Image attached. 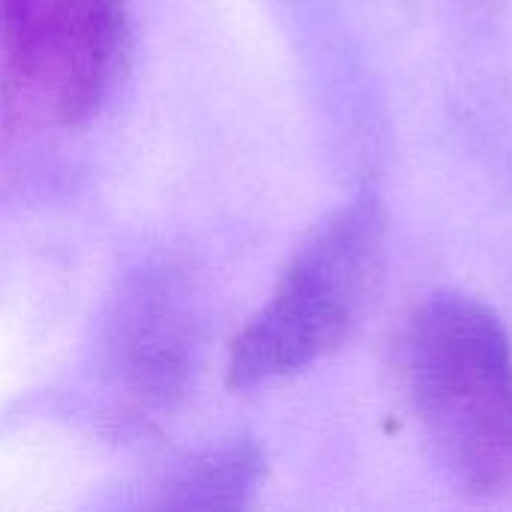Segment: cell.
Listing matches in <instances>:
<instances>
[{"label":"cell","instance_id":"obj_1","mask_svg":"<svg viewBox=\"0 0 512 512\" xmlns=\"http://www.w3.org/2000/svg\"><path fill=\"white\" fill-rule=\"evenodd\" d=\"M402 378L435 462L468 495L512 486V342L480 300L441 291L402 333Z\"/></svg>","mask_w":512,"mask_h":512},{"label":"cell","instance_id":"obj_2","mask_svg":"<svg viewBox=\"0 0 512 512\" xmlns=\"http://www.w3.org/2000/svg\"><path fill=\"white\" fill-rule=\"evenodd\" d=\"M387 261V213L375 195L333 210L294 252L270 300L234 336L228 384L252 390L339 351L366 318Z\"/></svg>","mask_w":512,"mask_h":512},{"label":"cell","instance_id":"obj_3","mask_svg":"<svg viewBox=\"0 0 512 512\" xmlns=\"http://www.w3.org/2000/svg\"><path fill=\"white\" fill-rule=\"evenodd\" d=\"M0 33L15 87L60 126L93 117L132 51L129 0H0Z\"/></svg>","mask_w":512,"mask_h":512},{"label":"cell","instance_id":"obj_4","mask_svg":"<svg viewBox=\"0 0 512 512\" xmlns=\"http://www.w3.org/2000/svg\"><path fill=\"white\" fill-rule=\"evenodd\" d=\"M174 288H147L135 297L114 336V366L135 396L165 399L180 387L189 363V315Z\"/></svg>","mask_w":512,"mask_h":512},{"label":"cell","instance_id":"obj_5","mask_svg":"<svg viewBox=\"0 0 512 512\" xmlns=\"http://www.w3.org/2000/svg\"><path fill=\"white\" fill-rule=\"evenodd\" d=\"M264 480V456L252 441H231L186 462L162 489V507L240 510Z\"/></svg>","mask_w":512,"mask_h":512}]
</instances>
